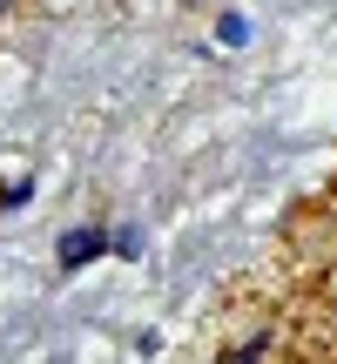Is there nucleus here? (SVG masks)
<instances>
[{"label": "nucleus", "instance_id": "obj_1", "mask_svg": "<svg viewBox=\"0 0 337 364\" xmlns=\"http://www.w3.org/2000/svg\"><path fill=\"white\" fill-rule=\"evenodd\" d=\"M102 250H108L102 230H68V236H61V270H81V263H95Z\"/></svg>", "mask_w": 337, "mask_h": 364}, {"label": "nucleus", "instance_id": "obj_2", "mask_svg": "<svg viewBox=\"0 0 337 364\" xmlns=\"http://www.w3.org/2000/svg\"><path fill=\"white\" fill-rule=\"evenodd\" d=\"M216 34L230 41V48H243V41H250V21H243V14H223V21H216Z\"/></svg>", "mask_w": 337, "mask_h": 364}, {"label": "nucleus", "instance_id": "obj_3", "mask_svg": "<svg viewBox=\"0 0 337 364\" xmlns=\"http://www.w3.org/2000/svg\"><path fill=\"white\" fill-rule=\"evenodd\" d=\"M108 250H115V257H142V230H115Z\"/></svg>", "mask_w": 337, "mask_h": 364}, {"label": "nucleus", "instance_id": "obj_4", "mask_svg": "<svg viewBox=\"0 0 337 364\" xmlns=\"http://www.w3.org/2000/svg\"><path fill=\"white\" fill-rule=\"evenodd\" d=\"M0 14H7V0H0Z\"/></svg>", "mask_w": 337, "mask_h": 364}]
</instances>
